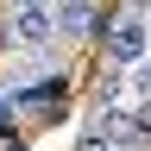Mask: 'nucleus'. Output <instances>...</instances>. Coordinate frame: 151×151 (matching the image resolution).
Segmentation results:
<instances>
[{
	"mask_svg": "<svg viewBox=\"0 0 151 151\" xmlns=\"http://www.w3.org/2000/svg\"><path fill=\"white\" fill-rule=\"evenodd\" d=\"M50 32H57V13L50 6H13L6 13V44H19V50H44Z\"/></svg>",
	"mask_w": 151,
	"mask_h": 151,
	"instance_id": "1",
	"label": "nucleus"
},
{
	"mask_svg": "<svg viewBox=\"0 0 151 151\" xmlns=\"http://www.w3.org/2000/svg\"><path fill=\"white\" fill-rule=\"evenodd\" d=\"M145 44H151V38H145V19H139V13H126V19H113V25H107V57H113L120 69L139 63Z\"/></svg>",
	"mask_w": 151,
	"mask_h": 151,
	"instance_id": "2",
	"label": "nucleus"
},
{
	"mask_svg": "<svg viewBox=\"0 0 151 151\" xmlns=\"http://www.w3.org/2000/svg\"><path fill=\"white\" fill-rule=\"evenodd\" d=\"M94 25V0H57V32L63 38H82Z\"/></svg>",
	"mask_w": 151,
	"mask_h": 151,
	"instance_id": "3",
	"label": "nucleus"
},
{
	"mask_svg": "<svg viewBox=\"0 0 151 151\" xmlns=\"http://www.w3.org/2000/svg\"><path fill=\"white\" fill-rule=\"evenodd\" d=\"M76 151H120V145H113V132L94 126V132H82V139H76Z\"/></svg>",
	"mask_w": 151,
	"mask_h": 151,
	"instance_id": "4",
	"label": "nucleus"
},
{
	"mask_svg": "<svg viewBox=\"0 0 151 151\" xmlns=\"http://www.w3.org/2000/svg\"><path fill=\"white\" fill-rule=\"evenodd\" d=\"M139 94H145V101H151V63L139 69Z\"/></svg>",
	"mask_w": 151,
	"mask_h": 151,
	"instance_id": "5",
	"label": "nucleus"
},
{
	"mask_svg": "<svg viewBox=\"0 0 151 151\" xmlns=\"http://www.w3.org/2000/svg\"><path fill=\"white\" fill-rule=\"evenodd\" d=\"M13 6H50V0H13Z\"/></svg>",
	"mask_w": 151,
	"mask_h": 151,
	"instance_id": "6",
	"label": "nucleus"
}]
</instances>
